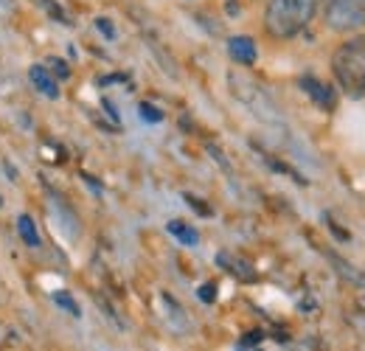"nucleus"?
<instances>
[{"instance_id": "obj_1", "label": "nucleus", "mask_w": 365, "mask_h": 351, "mask_svg": "<svg viewBox=\"0 0 365 351\" xmlns=\"http://www.w3.org/2000/svg\"><path fill=\"white\" fill-rule=\"evenodd\" d=\"M315 9L318 0H270L264 11V29L275 40H289L312 23Z\"/></svg>"}, {"instance_id": "obj_2", "label": "nucleus", "mask_w": 365, "mask_h": 351, "mask_svg": "<svg viewBox=\"0 0 365 351\" xmlns=\"http://www.w3.org/2000/svg\"><path fill=\"white\" fill-rule=\"evenodd\" d=\"M331 73L340 90L351 98L365 96V34L346 40L331 56Z\"/></svg>"}, {"instance_id": "obj_3", "label": "nucleus", "mask_w": 365, "mask_h": 351, "mask_svg": "<svg viewBox=\"0 0 365 351\" xmlns=\"http://www.w3.org/2000/svg\"><path fill=\"white\" fill-rule=\"evenodd\" d=\"M323 17L331 31H357L365 26V0H326Z\"/></svg>"}, {"instance_id": "obj_4", "label": "nucleus", "mask_w": 365, "mask_h": 351, "mask_svg": "<svg viewBox=\"0 0 365 351\" xmlns=\"http://www.w3.org/2000/svg\"><path fill=\"white\" fill-rule=\"evenodd\" d=\"M230 88H233V96H239L256 116L273 118L275 107L270 104V98L264 96V90L259 88L250 76H245V73H230Z\"/></svg>"}, {"instance_id": "obj_5", "label": "nucleus", "mask_w": 365, "mask_h": 351, "mask_svg": "<svg viewBox=\"0 0 365 351\" xmlns=\"http://www.w3.org/2000/svg\"><path fill=\"white\" fill-rule=\"evenodd\" d=\"M301 88H304V93H307L318 107H323V110H334L337 96H334V90L329 88V85H323L320 79H315V76H301Z\"/></svg>"}, {"instance_id": "obj_6", "label": "nucleus", "mask_w": 365, "mask_h": 351, "mask_svg": "<svg viewBox=\"0 0 365 351\" xmlns=\"http://www.w3.org/2000/svg\"><path fill=\"white\" fill-rule=\"evenodd\" d=\"M228 54H230V59H233V62H239V65H245V68H250V65L256 62V56H259L253 37H245V34L230 37V40H228Z\"/></svg>"}, {"instance_id": "obj_7", "label": "nucleus", "mask_w": 365, "mask_h": 351, "mask_svg": "<svg viewBox=\"0 0 365 351\" xmlns=\"http://www.w3.org/2000/svg\"><path fill=\"white\" fill-rule=\"evenodd\" d=\"M29 79H31L34 90H40L46 98H59V88H56L53 76L48 73V68H43V65H34V68L29 71Z\"/></svg>"}, {"instance_id": "obj_8", "label": "nucleus", "mask_w": 365, "mask_h": 351, "mask_svg": "<svg viewBox=\"0 0 365 351\" xmlns=\"http://www.w3.org/2000/svg\"><path fill=\"white\" fill-rule=\"evenodd\" d=\"M217 262L222 264L230 275H236V278H242V281H256L253 267H250L247 262H242V259H233V256H228V253H220Z\"/></svg>"}, {"instance_id": "obj_9", "label": "nucleus", "mask_w": 365, "mask_h": 351, "mask_svg": "<svg viewBox=\"0 0 365 351\" xmlns=\"http://www.w3.org/2000/svg\"><path fill=\"white\" fill-rule=\"evenodd\" d=\"M17 230H20V239L29 245V248H40V233H37V225L29 214H20L17 217Z\"/></svg>"}, {"instance_id": "obj_10", "label": "nucleus", "mask_w": 365, "mask_h": 351, "mask_svg": "<svg viewBox=\"0 0 365 351\" xmlns=\"http://www.w3.org/2000/svg\"><path fill=\"white\" fill-rule=\"evenodd\" d=\"M166 228H169V233H172V236H178V239H180L182 245H188V248L200 242V233H197V230H194V228H191L188 222H182V220H172V222H169V225H166Z\"/></svg>"}, {"instance_id": "obj_11", "label": "nucleus", "mask_w": 365, "mask_h": 351, "mask_svg": "<svg viewBox=\"0 0 365 351\" xmlns=\"http://www.w3.org/2000/svg\"><path fill=\"white\" fill-rule=\"evenodd\" d=\"M53 304H56L59 309H65L68 315H73V317H79V315H82V309H79V304L73 301V295H71V292H65V290H56V292H53Z\"/></svg>"}, {"instance_id": "obj_12", "label": "nucleus", "mask_w": 365, "mask_h": 351, "mask_svg": "<svg viewBox=\"0 0 365 351\" xmlns=\"http://www.w3.org/2000/svg\"><path fill=\"white\" fill-rule=\"evenodd\" d=\"M138 110H140V118L149 121V124H160V121H163V113H160L155 104H146V101H143Z\"/></svg>"}, {"instance_id": "obj_13", "label": "nucleus", "mask_w": 365, "mask_h": 351, "mask_svg": "<svg viewBox=\"0 0 365 351\" xmlns=\"http://www.w3.org/2000/svg\"><path fill=\"white\" fill-rule=\"evenodd\" d=\"M37 3L46 9V11L51 14V17H53V20H59V23H65V26H68V14H65V11H62V9H59L53 0H37Z\"/></svg>"}, {"instance_id": "obj_14", "label": "nucleus", "mask_w": 365, "mask_h": 351, "mask_svg": "<svg viewBox=\"0 0 365 351\" xmlns=\"http://www.w3.org/2000/svg\"><path fill=\"white\" fill-rule=\"evenodd\" d=\"M197 295H200V301L214 304V301H217V284H202V287L197 290Z\"/></svg>"}, {"instance_id": "obj_15", "label": "nucleus", "mask_w": 365, "mask_h": 351, "mask_svg": "<svg viewBox=\"0 0 365 351\" xmlns=\"http://www.w3.org/2000/svg\"><path fill=\"white\" fill-rule=\"evenodd\" d=\"M185 203L194 208V211H200L202 217H211V208L208 205H202V200H197V197H191V194H185Z\"/></svg>"}, {"instance_id": "obj_16", "label": "nucleus", "mask_w": 365, "mask_h": 351, "mask_svg": "<svg viewBox=\"0 0 365 351\" xmlns=\"http://www.w3.org/2000/svg\"><path fill=\"white\" fill-rule=\"evenodd\" d=\"M96 29H98L107 40H113V37H115V29H113V26H110V20H104V17H98V20H96Z\"/></svg>"}, {"instance_id": "obj_17", "label": "nucleus", "mask_w": 365, "mask_h": 351, "mask_svg": "<svg viewBox=\"0 0 365 351\" xmlns=\"http://www.w3.org/2000/svg\"><path fill=\"white\" fill-rule=\"evenodd\" d=\"M53 68H56V73H59L62 79H68V76H71V71H68V65H65L62 59H53Z\"/></svg>"}, {"instance_id": "obj_18", "label": "nucleus", "mask_w": 365, "mask_h": 351, "mask_svg": "<svg viewBox=\"0 0 365 351\" xmlns=\"http://www.w3.org/2000/svg\"><path fill=\"white\" fill-rule=\"evenodd\" d=\"M259 340H262V332H250V335L245 337V343H247V346H253V343H259Z\"/></svg>"}, {"instance_id": "obj_19", "label": "nucleus", "mask_w": 365, "mask_h": 351, "mask_svg": "<svg viewBox=\"0 0 365 351\" xmlns=\"http://www.w3.org/2000/svg\"><path fill=\"white\" fill-rule=\"evenodd\" d=\"M0 205H3V203H0Z\"/></svg>"}, {"instance_id": "obj_20", "label": "nucleus", "mask_w": 365, "mask_h": 351, "mask_svg": "<svg viewBox=\"0 0 365 351\" xmlns=\"http://www.w3.org/2000/svg\"><path fill=\"white\" fill-rule=\"evenodd\" d=\"M323 3H326V0H323Z\"/></svg>"}]
</instances>
